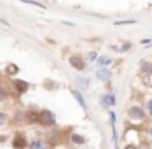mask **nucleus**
Masks as SVG:
<instances>
[{
  "label": "nucleus",
  "mask_w": 152,
  "mask_h": 149,
  "mask_svg": "<svg viewBox=\"0 0 152 149\" xmlns=\"http://www.w3.org/2000/svg\"><path fill=\"white\" fill-rule=\"evenodd\" d=\"M43 129H51L57 126V116L54 112H51L49 108H41L39 110V125Z\"/></svg>",
  "instance_id": "nucleus-1"
},
{
  "label": "nucleus",
  "mask_w": 152,
  "mask_h": 149,
  "mask_svg": "<svg viewBox=\"0 0 152 149\" xmlns=\"http://www.w3.org/2000/svg\"><path fill=\"white\" fill-rule=\"evenodd\" d=\"M126 115H128L129 120L137 121V123H142V121L147 120V113H145L144 106L139 105V103H131V105H128V108H126Z\"/></svg>",
  "instance_id": "nucleus-2"
},
{
  "label": "nucleus",
  "mask_w": 152,
  "mask_h": 149,
  "mask_svg": "<svg viewBox=\"0 0 152 149\" xmlns=\"http://www.w3.org/2000/svg\"><path fill=\"white\" fill-rule=\"evenodd\" d=\"M67 62H69V66L72 67L74 70H77V72L87 70V66H88V62L85 61V56H83L82 53H72L67 57Z\"/></svg>",
  "instance_id": "nucleus-3"
},
{
  "label": "nucleus",
  "mask_w": 152,
  "mask_h": 149,
  "mask_svg": "<svg viewBox=\"0 0 152 149\" xmlns=\"http://www.w3.org/2000/svg\"><path fill=\"white\" fill-rule=\"evenodd\" d=\"M23 123L26 126H38L39 125V108H36V105H30L23 112Z\"/></svg>",
  "instance_id": "nucleus-4"
},
{
  "label": "nucleus",
  "mask_w": 152,
  "mask_h": 149,
  "mask_svg": "<svg viewBox=\"0 0 152 149\" xmlns=\"http://www.w3.org/2000/svg\"><path fill=\"white\" fill-rule=\"evenodd\" d=\"M10 87H12V90H13V93H17L18 97H21V95H25V93L30 92L31 84L28 82V80H25V79H20V77H12Z\"/></svg>",
  "instance_id": "nucleus-5"
},
{
  "label": "nucleus",
  "mask_w": 152,
  "mask_h": 149,
  "mask_svg": "<svg viewBox=\"0 0 152 149\" xmlns=\"http://www.w3.org/2000/svg\"><path fill=\"white\" fill-rule=\"evenodd\" d=\"M12 149H26L28 148V136L23 129H15L10 141Z\"/></svg>",
  "instance_id": "nucleus-6"
},
{
  "label": "nucleus",
  "mask_w": 152,
  "mask_h": 149,
  "mask_svg": "<svg viewBox=\"0 0 152 149\" xmlns=\"http://www.w3.org/2000/svg\"><path fill=\"white\" fill-rule=\"evenodd\" d=\"M67 141H69L72 146H75V148H82V146H87L88 139H87L83 134H80V133L70 131V133H69V136H67Z\"/></svg>",
  "instance_id": "nucleus-7"
},
{
  "label": "nucleus",
  "mask_w": 152,
  "mask_h": 149,
  "mask_svg": "<svg viewBox=\"0 0 152 149\" xmlns=\"http://www.w3.org/2000/svg\"><path fill=\"white\" fill-rule=\"evenodd\" d=\"M116 105V97L113 92H106L100 97V106L102 108H111Z\"/></svg>",
  "instance_id": "nucleus-8"
},
{
  "label": "nucleus",
  "mask_w": 152,
  "mask_h": 149,
  "mask_svg": "<svg viewBox=\"0 0 152 149\" xmlns=\"http://www.w3.org/2000/svg\"><path fill=\"white\" fill-rule=\"evenodd\" d=\"M95 76H96V79H98L100 82L106 84V82H110V80H111L113 70L110 69V67H98V69L95 70Z\"/></svg>",
  "instance_id": "nucleus-9"
},
{
  "label": "nucleus",
  "mask_w": 152,
  "mask_h": 149,
  "mask_svg": "<svg viewBox=\"0 0 152 149\" xmlns=\"http://www.w3.org/2000/svg\"><path fill=\"white\" fill-rule=\"evenodd\" d=\"M44 144H46V139H44V136L36 134V136H33L31 139H28V148H26V149H41Z\"/></svg>",
  "instance_id": "nucleus-10"
},
{
  "label": "nucleus",
  "mask_w": 152,
  "mask_h": 149,
  "mask_svg": "<svg viewBox=\"0 0 152 149\" xmlns=\"http://www.w3.org/2000/svg\"><path fill=\"white\" fill-rule=\"evenodd\" d=\"M139 74L144 77H152V61L142 59L139 62Z\"/></svg>",
  "instance_id": "nucleus-11"
},
{
  "label": "nucleus",
  "mask_w": 152,
  "mask_h": 149,
  "mask_svg": "<svg viewBox=\"0 0 152 149\" xmlns=\"http://www.w3.org/2000/svg\"><path fill=\"white\" fill-rule=\"evenodd\" d=\"M70 93H72V97L77 100V103L80 105V108H82L83 112H87V110H88V106H87V100H85V97H83L82 90H79V89H70Z\"/></svg>",
  "instance_id": "nucleus-12"
},
{
  "label": "nucleus",
  "mask_w": 152,
  "mask_h": 149,
  "mask_svg": "<svg viewBox=\"0 0 152 149\" xmlns=\"http://www.w3.org/2000/svg\"><path fill=\"white\" fill-rule=\"evenodd\" d=\"M41 87H43L46 92H56V90L61 89V84L54 79H44L43 84H41Z\"/></svg>",
  "instance_id": "nucleus-13"
},
{
  "label": "nucleus",
  "mask_w": 152,
  "mask_h": 149,
  "mask_svg": "<svg viewBox=\"0 0 152 149\" xmlns=\"http://www.w3.org/2000/svg\"><path fill=\"white\" fill-rule=\"evenodd\" d=\"M23 112H25V110H17L12 116H8V125H12V126L25 125V123H23Z\"/></svg>",
  "instance_id": "nucleus-14"
},
{
  "label": "nucleus",
  "mask_w": 152,
  "mask_h": 149,
  "mask_svg": "<svg viewBox=\"0 0 152 149\" xmlns=\"http://www.w3.org/2000/svg\"><path fill=\"white\" fill-rule=\"evenodd\" d=\"M18 72H20V67H18V64L8 62L7 66H5L4 76H5V77H15V76H18Z\"/></svg>",
  "instance_id": "nucleus-15"
},
{
  "label": "nucleus",
  "mask_w": 152,
  "mask_h": 149,
  "mask_svg": "<svg viewBox=\"0 0 152 149\" xmlns=\"http://www.w3.org/2000/svg\"><path fill=\"white\" fill-rule=\"evenodd\" d=\"M95 64H96V67H110L113 64V57H110V56H100L98 54V57H96V61H95Z\"/></svg>",
  "instance_id": "nucleus-16"
},
{
  "label": "nucleus",
  "mask_w": 152,
  "mask_h": 149,
  "mask_svg": "<svg viewBox=\"0 0 152 149\" xmlns=\"http://www.w3.org/2000/svg\"><path fill=\"white\" fill-rule=\"evenodd\" d=\"M75 82H77V87H79V90H85V89H88V87H90V79H88V77L79 76V77L75 79Z\"/></svg>",
  "instance_id": "nucleus-17"
},
{
  "label": "nucleus",
  "mask_w": 152,
  "mask_h": 149,
  "mask_svg": "<svg viewBox=\"0 0 152 149\" xmlns=\"http://www.w3.org/2000/svg\"><path fill=\"white\" fill-rule=\"evenodd\" d=\"M132 48V43L131 41H123L121 43V46H118V49H116V53H119V54H124V53H128L129 49Z\"/></svg>",
  "instance_id": "nucleus-18"
},
{
  "label": "nucleus",
  "mask_w": 152,
  "mask_h": 149,
  "mask_svg": "<svg viewBox=\"0 0 152 149\" xmlns=\"http://www.w3.org/2000/svg\"><path fill=\"white\" fill-rule=\"evenodd\" d=\"M8 98H10V93H8V90L4 87V84H0V103L7 102Z\"/></svg>",
  "instance_id": "nucleus-19"
},
{
  "label": "nucleus",
  "mask_w": 152,
  "mask_h": 149,
  "mask_svg": "<svg viewBox=\"0 0 152 149\" xmlns=\"http://www.w3.org/2000/svg\"><path fill=\"white\" fill-rule=\"evenodd\" d=\"M144 110H145V113H147V118L152 120V97L147 98V102H145V105H144Z\"/></svg>",
  "instance_id": "nucleus-20"
},
{
  "label": "nucleus",
  "mask_w": 152,
  "mask_h": 149,
  "mask_svg": "<svg viewBox=\"0 0 152 149\" xmlns=\"http://www.w3.org/2000/svg\"><path fill=\"white\" fill-rule=\"evenodd\" d=\"M18 2H23V4H28V5H34V7H38V8H44V10H46V5L38 2V0H18Z\"/></svg>",
  "instance_id": "nucleus-21"
},
{
  "label": "nucleus",
  "mask_w": 152,
  "mask_h": 149,
  "mask_svg": "<svg viewBox=\"0 0 152 149\" xmlns=\"http://www.w3.org/2000/svg\"><path fill=\"white\" fill-rule=\"evenodd\" d=\"M96 57H98V53H96V51H90V53H87L85 61H87V62H95Z\"/></svg>",
  "instance_id": "nucleus-22"
},
{
  "label": "nucleus",
  "mask_w": 152,
  "mask_h": 149,
  "mask_svg": "<svg viewBox=\"0 0 152 149\" xmlns=\"http://www.w3.org/2000/svg\"><path fill=\"white\" fill-rule=\"evenodd\" d=\"M7 123H8V115L5 112H2V110H0V126L7 125Z\"/></svg>",
  "instance_id": "nucleus-23"
},
{
  "label": "nucleus",
  "mask_w": 152,
  "mask_h": 149,
  "mask_svg": "<svg viewBox=\"0 0 152 149\" xmlns=\"http://www.w3.org/2000/svg\"><path fill=\"white\" fill-rule=\"evenodd\" d=\"M137 20H121V21H115L116 26H121V25H136Z\"/></svg>",
  "instance_id": "nucleus-24"
},
{
  "label": "nucleus",
  "mask_w": 152,
  "mask_h": 149,
  "mask_svg": "<svg viewBox=\"0 0 152 149\" xmlns=\"http://www.w3.org/2000/svg\"><path fill=\"white\" fill-rule=\"evenodd\" d=\"M123 149H139V146L134 144V142H128V144H126Z\"/></svg>",
  "instance_id": "nucleus-25"
},
{
  "label": "nucleus",
  "mask_w": 152,
  "mask_h": 149,
  "mask_svg": "<svg viewBox=\"0 0 152 149\" xmlns=\"http://www.w3.org/2000/svg\"><path fill=\"white\" fill-rule=\"evenodd\" d=\"M110 121H111V126H115V121H116V115H115V112H110Z\"/></svg>",
  "instance_id": "nucleus-26"
},
{
  "label": "nucleus",
  "mask_w": 152,
  "mask_h": 149,
  "mask_svg": "<svg viewBox=\"0 0 152 149\" xmlns=\"http://www.w3.org/2000/svg\"><path fill=\"white\" fill-rule=\"evenodd\" d=\"M0 25H4V26H7V28H12L10 21H7L5 18H0Z\"/></svg>",
  "instance_id": "nucleus-27"
},
{
  "label": "nucleus",
  "mask_w": 152,
  "mask_h": 149,
  "mask_svg": "<svg viewBox=\"0 0 152 149\" xmlns=\"http://www.w3.org/2000/svg\"><path fill=\"white\" fill-rule=\"evenodd\" d=\"M139 43H141L142 46H149V44H151V40H147V38H144V40H141Z\"/></svg>",
  "instance_id": "nucleus-28"
},
{
  "label": "nucleus",
  "mask_w": 152,
  "mask_h": 149,
  "mask_svg": "<svg viewBox=\"0 0 152 149\" xmlns=\"http://www.w3.org/2000/svg\"><path fill=\"white\" fill-rule=\"evenodd\" d=\"M61 23L66 25V26H75V23H72V21H67V20H62Z\"/></svg>",
  "instance_id": "nucleus-29"
},
{
  "label": "nucleus",
  "mask_w": 152,
  "mask_h": 149,
  "mask_svg": "<svg viewBox=\"0 0 152 149\" xmlns=\"http://www.w3.org/2000/svg\"><path fill=\"white\" fill-rule=\"evenodd\" d=\"M147 134H149V138H151V142H152V125L147 128Z\"/></svg>",
  "instance_id": "nucleus-30"
},
{
  "label": "nucleus",
  "mask_w": 152,
  "mask_h": 149,
  "mask_svg": "<svg viewBox=\"0 0 152 149\" xmlns=\"http://www.w3.org/2000/svg\"><path fill=\"white\" fill-rule=\"evenodd\" d=\"M46 43H49V44H56V41L51 40V38H46Z\"/></svg>",
  "instance_id": "nucleus-31"
},
{
  "label": "nucleus",
  "mask_w": 152,
  "mask_h": 149,
  "mask_svg": "<svg viewBox=\"0 0 152 149\" xmlns=\"http://www.w3.org/2000/svg\"><path fill=\"white\" fill-rule=\"evenodd\" d=\"M141 149H152V148H151V146H142Z\"/></svg>",
  "instance_id": "nucleus-32"
},
{
  "label": "nucleus",
  "mask_w": 152,
  "mask_h": 149,
  "mask_svg": "<svg viewBox=\"0 0 152 149\" xmlns=\"http://www.w3.org/2000/svg\"><path fill=\"white\" fill-rule=\"evenodd\" d=\"M82 149H93V148H87V146H82Z\"/></svg>",
  "instance_id": "nucleus-33"
}]
</instances>
